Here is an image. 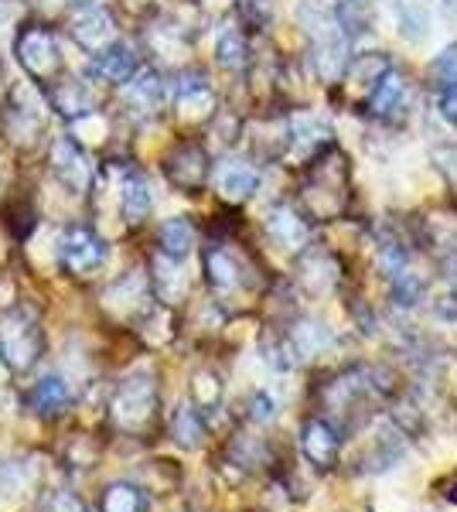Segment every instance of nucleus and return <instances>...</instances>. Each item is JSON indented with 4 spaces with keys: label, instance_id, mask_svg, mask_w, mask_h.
I'll use <instances>...</instances> for the list:
<instances>
[{
    "label": "nucleus",
    "instance_id": "37",
    "mask_svg": "<svg viewBox=\"0 0 457 512\" xmlns=\"http://www.w3.org/2000/svg\"><path fill=\"white\" fill-rule=\"evenodd\" d=\"M65 4H93V0H65Z\"/></svg>",
    "mask_w": 457,
    "mask_h": 512
},
{
    "label": "nucleus",
    "instance_id": "22",
    "mask_svg": "<svg viewBox=\"0 0 457 512\" xmlns=\"http://www.w3.org/2000/svg\"><path fill=\"white\" fill-rule=\"evenodd\" d=\"M72 400V386L65 383L62 376H41L35 383V390H31V403H35L38 414H58V410H65Z\"/></svg>",
    "mask_w": 457,
    "mask_h": 512
},
{
    "label": "nucleus",
    "instance_id": "28",
    "mask_svg": "<svg viewBox=\"0 0 457 512\" xmlns=\"http://www.w3.org/2000/svg\"><path fill=\"white\" fill-rule=\"evenodd\" d=\"M338 24L348 38H359L369 28V4L365 0H338Z\"/></svg>",
    "mask_w": 457,
    "mask_h": 512
},
{
    "label": "nucleus",
    "instance_id": "30",
    "mask_svg": "<svg viewBox=\"0 0 457 512\" xmlns=\"http://www.w3.org/2000/svg\"><path fill=\"white\" fill-rule=\"evenodd\" d=\"M191 396H195V403L202 410H212L222 403V383L215 373H195V379H191Z\"/></svg>",
    "mask_w": 457,
    "mask_h": 512
},
{
    "label": "nucleus",
    "instance_id": "5",
    "mask_svg": "<svg viewBox=\"0 0 457 512\" xmlns=\"http://www.w3.org/2000/svg\"><path fill=\"white\" fill-rule=\"evenodd\" d=\"M14 55H18L21 69L38 82H55L62 76V55H58L55 35L48 28H24L14 41Z\"/></svg>",
    "mask_w": 457,
    "mask_h": 512
},
{
    "label": "nucleus",
    "instance_id": "14",
    "mask_svg": "<svg viewBox=\"0 0 457 512\" xmlns=\"http://www.w3.org/2000/svg\"><path fill=\"white\" fill-rule=\"evenodd\" d=\"M72 38L79 41V48H86L89 55H96L116 41V24L103 7H93V11H86L76 24H72Z\"/></svg>",
    "mask_w": 457,
    "mask_h": 512
},
{
    "label": "nucleus",
    "instance_id": "16",
    "mask_svg": "<svg viewBox=\"0 0 457 512\" xmlns=\"http://www.w3.org/2000/svg\"><path fill=\"white\" fill-rule=\"evenodd\" d=\"M202 263H205V280H209V287H215L219 294H229L243 287V267H239V260L226 246H209Z\"/></svg>",
    "mask_w": 457,
    "mask_h": 512
},
{
    "label": "nucleus",
    "instance_id": "18",
    "mask_svg": "<svg viewBox=\"0 0 457 512\" xmlns=\"http://www.w3.org/2000/svg\"><path fill=\"white\" fill-rule=\"evenodd\" d=\"M123 96H127V103L137 113H157L164 106V82L154 69H144L127 82V93Z\"/></svg>",
    "mask_w": 457,
    "mask_h": 512
},
{
    "label": "nucleus",
    "instance_id": "1",
    "mask_svg": "<svg viewBox=\"0 0 457 512\" xmlns=\"http://www.w3.org/2000/svg\"><path fill=\"white\" fill-rule=\"evenodd\" d=\"M301 21L311 35V52H314V69L324 82H335L348 69V55H345V41L348 35L342 31L338 18H331L324 7L304 4L301 7Z\"/></svg>",
    "mask_w": 457,
    "mask_h": 512
},
{
    "label": "nucleus",
    "instance_id": "21",
    "mask_svg": "<svg viewBox=\"0 0 457 512\" xmlns=\"http://www.w3.org/2000/svg\"><path fill=\"white\" fill-rule=\"evenodd\" d=\"M120 209L127 222H144L147 212L154 209V192H151V181L144 175H130L123 181V195H120Z\"/></svg>",
    "mask_w": 457,
    "mask_h": 512
},
{
    "label": "nucleus",
    "instance_id": "2",
    "mask_svg": "<svg viewBox=\"0 0 457 512\" xmlns=\"http://www.w3.org/2000/svg\"><path fill=\"white\" fill-rule=\"evenodd\" d=\"M345 181H348V168L342 161V154L328 151L314 161V175L304 185V205L307 216H314L318 222L338 219L345 209Z\"/></svg>",
    "mask_w": 457,
    "mask_h": 512
},
{
    "label": "nucleus",
    "instance_id": "23",
    "mask_svg": "<svg viewBox=\"0 0 457 512\" xmlns=\"http://www.w3.org/2000/svg\"><path fill=\"white\" fill-rule=\"evenodd\" d=\"M55 106H58V113L69 117L72 123H79L82 117H93V99H89V93L79 82H69V79H58Z\"/></svg>",
    "mask_w": 457,
    "mask_h": 512
},
{
    "label": "nucleus",
    "instance_id": "31",
    "mask_svg": "<svg viewBox=\"0 0 457 512\" xmlns=\"http://www.w3.org/2000/svg\"><path fill=\"white\" fill-rule=\"evenodd\" d=\"M454 82H457V45L444 48L434 59V65H430V86L447 89V86H454Z\"/></svg>",
    "mask_w": 457,
    "mask_h": 512
},
{
    "label": "nucleus",
    "instance_id": "25",
    "mask_svg": "<svg viewBox=\"0 0 457 512\" xmlns=\"http://www.w3.org/2000/svg\"><path fill=\"white\" fill-rule=\"evenodd\" d=\"M215 55H219L222 69H229V72H239V69H246V65H249V45H246V38L239 35L236 28L222 31L219 45H215Z\"/></svg>",
    "mask_w": 457,
    "mask_h": 512
},
{
    "label": "nucleus",
    "instance_id": "15",
    "mask_svg": "<svg viewBox=\"0 0 457 512\" xmlns=\"http://www.w3.org/2000/svg\"><path fill=\"white\" fill-rule=\"evenodd\" d=\"M267 233H270L273 243L280 246V250L297 253L301 246H307V236H311V229H307V222L297 216L290 205H277V209L267 212Z\"/></svg>",
    "mask_w": 457,
    "mask_h": 512
},
{
    "label": "nucleus",
    "instance_id": "6",
    "mask_svg": "<svg viewBox=\"0 0 457 512\" xmlns=\"http://www.w3.org/2000/svg\"><path fill=\"white\" fill-rule=\"evenodd\" d=\"M58 263L69 270L72 277H89L106 263V243L99 239L93 229L72 226L69 233L58 243Z\"/></svg>",
    "mask_w": 457,
    "mask_h": 512
},
{
    "label": "nucleus",
    "instance_id": "35",
    "mask_svg": "<svg viewBox=\"0 0 457 512\" xmlns=\"http://www.w3.org/2000/svg\"><path fill=\"white\" fill-rule=\"evenodd\" d=\"M440 113H444L447 123H454L457 127V82L447 89H440Z\"/></svg>",
    "mask_w": 457,
    "mask_h": 512
},
{
    "label": "nucleus",
    "instance_id": "33",
    "mask_svg": "<svg viewBox=\"0 0 457 512\" xmlns=\"http://www.w3.org/2000/svg\"><path fill=\"white\" fill-rule=\"evenodd\" d=\"M38 512H89L86 509V502L79 499L76 492H52L45 502H41V509Z\"/></svg>",
    "mask_w": 457,
    "mask_h": 512
},
{
    "label": "nucleus",
    "instance_id": "12",
    "mask_svg": "<svg viewBox=\"0 0 457 512\" xmlns=\"http://www.w3.org/2000/svg\"><path fill=\"white\" fill-rule=\"evenodd\" d=\"M406 96H410V82H406L403 72L389 69L379 79V86L369 93V99H365V106H369V113L376 120H396L406 106Z\"/></svg>",
    "mask_w": 457,
    "mask_h": 512
},
{
    "label": "nucleus",
    "instance_id": "36",
    "mask_svg": "<svg viewBox=\"0 0 457 512\" xmlns=\"http://www.w3.org/2000/svg\"><path fill=\"white\" fill-rule=\"evenodd\" d=\"M451 287H454V291H457V263H454V267H451Z\"/></svg>",
    "mask_w": 457,
    "mask_h": 512
},
{
    "label": "nucleus",
    "instance_id": "29",
    "mask_svg": "<svg viewBox=\"0 0 457 512\" xmlns=\"http://www.w3.org/2000/svg\"><path fill=\"white\" fill-rule=\"evenodd\" d=\"M423 297V277L413 274V270H400V274H393V301L400 304V308H413V304H420Z\"/></svg>",
    "mask_w": 457,
    "mask_h": 512
},
{
    "label": "nucleus",
    "instance_id": "17",
    "mask_svg": "<svg viewBox=\"0 0 457 512\" xmlns=\"http://www.w3.org/2000/svg\"><path fill=\"white\" fill-rule=\"evenodd\" d=\"M301 284L311 294H328L338 284V260L324 250H311L301 256Z\"/></svg>",
    "mask_w": 457,
    "mask_h": 512
},
{
    "label": "nucleus",
    "instance_id": "4",
    "mask_svg": "<svg viewBox=\"0 0 457 512\" xmlns=\"http://www.w3.org/2000/svg\"><path fill=\"white\" fill-rule=\"evenodd\" d=\"M110 414H113V424L120 427V431H127V434L147 431V427H151V420H154V414H157L154 376L137 373V376L123 379V383L113 390Z\"/></svg>",
    "mask_w": 457,
    "mask_h": 512
},
{
    "label": "nucleus",
    "instance_id": "7",
    "mask_svg": "<svg viewBox=\"0 0 457 512\" xmlns=\"http://www.w3.org/2000/svg\"><path fill=\"white\" fill-rule=\"evenodd\" d=\"M52 171L58 185L69 188L72 195L89 192V185H93V161L86 158V151L79 147L76 137L62 134L52 140Z\"/></svg>",
    "mask_w": 457,
    "mask_h": 512
},
{
    "label": "nucleus",
    "instance_id": "19",
    "mask_svg": "<svg viewBox=\"0 0 457 512\" xmlns=\"http://www.w3.org/2000/svg\"><path fill=\"white\" fill-rule=\"evenodd\" d=\"M99 512H147V495L134 482H110L99 492Z\"/></svg>",
    "mask_w": 457,
    "mask_h": 512
},
{
    "label": "nucleus",
    "instance_id": "27",
    "mask_svg": "<svg viewBox=\"0 0 457 512\" xmlns=\"http://www.w3.org/2000/svg\"><path fill=\"white\" fill-rule=\"evenodd\" d=\"M171 431H174V441H178L181 448H198V444L205 441V420L198 410L178 407V414H174V420H171Z\"/></svg>",
    "mask_w": 457,
    "mask_h": 512
},
{
    "label": "nucleus",
    "instance_id": "10",
    "mask_svg": "<svg viewBox=\"0 0 457 512\" xmlns=\"http://www.w3.org/2000/svg\"><path fill=\"white\" fill-rule=\"evenodd\" d=\"M212 86L209 79H205V72L198 69H188L181 72L178 82H174V110L181 113L185 120H198L205 117V113H212Z\"/></svg>",
    "mask_w": 457,
    "mask_h": 512
},
{
    "label": "nucleus",
    "instance_id": "24",
    "mask_svg": "<svg viewBox=\"0 0 457 512\" xmlns=\"http://www.w3.org/2000/svg\"><path fill=\"white\" fill-rule=\"evenodd\" d=\"M328 345H331V335L318 321H301V325H294V332H290V352H297V355H318L321 349H328Z\"/></svg>",
    "mask_w": 457,
    "mask_h": 512
},
{
    "label": "nucleus",
    "instance_id": "20",
    "mask_svg": "<svg viewBox=\"0 0 457 512\" xmlns=\"http://www.w3.org/2000/svg\"><path fill=\"white\" fill-rule=\"evenodd\" d=\"M157 246L168 260L181 263L185 256L195 250V226L188 219H168L157 233Z\"/></svg>",
    "mask_w": 457,
    "mask_h": 512
},
{
    "label": "nucleus",
    "instance_id": "3",
    "mask_svg": "<svg viewBox=\"0 0 457 512\" xmlns=\"http://www.w3.org/2000/svg\"><path fill=\"white\" fill-rule=\"evenodd\" d=\"M0 359L11 373H28L41 359V328L28 308H11L0 321Z\"/></svg>",
    "mask_w": 457,
    "mask_h": 512
},
{
    "label": "nucleus",
    "instance_id": "26",
    "mask_svg": "<svg viewBox=\"0 0 457 512\" xmlns=\"http://www.w3.org/2000/svg\"><path fill=\"white\" fill-rule=\"evenodd\" d=\"M389 69H393V65H389L386 55H365V59L348 62L345 76H348V82H359V86H365V93H372Z\"/></svg>",
    "mask_w": 457,
    "mask_h": 512
},
{
    "label": "nucleus",
    "instance_id": "9",
    "mask_svg": "<svg viewBox=\"0 0 457 512\" xmlns=\"http://www.w3.org/2000/svg\"><path fill=\"white\" fill-rule=\"evenodd\" d=\"M301 451L314 468L328 472V468L338 461V451H342V434H338L328 420L314 417V420H307L304 431H301Z\"/></svg>",
    "mask_w": 457,
    "mask_h": 512
},
{
    "label": "nucleus",
    "instance_id": "34",
    "mask_svg": "<svg viewBox=\"0 0 457 512\" xmlns=\"http://www.w3.org/2000/svg\"><path fill=\"white\" fill-rule=\"evenodd\" d=\"M273 417H277V403H273L267 393L249 396V420H253V424H270Z\"/></svg>",
    "mask_w": 457,
    "mask_h": 512
},
{
    "label": "nucleus",
    "instance_id": "8",
    "mask_svg": "<svg viewBox=\"0 0 457 512\" xmlns=\"http://www.w3.org/2000/svg\"><path fill=\"white\" fill-rule=\"evenodd\" d=\"M164 171H168V181L174 188H181V192H198L212 175L209 151L198 144H181L168 158V164H164Z\"/></svg>",
    "mask_w": 457,
    "mask_h": 512
},
{
    "label": "nucleus",
    "instance_id": "32",
    "mask_svg": "<svg viewBox=\"0 0 457 512\" xmlns=\"http://www.w3.org/2000/svg\"><path fill=\"white\" fill-rule=\"evenodd\" d=\"M236 11L249 28H263L270 21V0H236Z\"/></svg>",
    "mask_w": 457,
    "mask_h": 512
},
{
    "label": "nucleus",
    "instance_id": "11",
    "mask_svg": "<svg viewBox=\"0 0 457 512\" xmlns=\"http://www.w3.org/2000/svg\"><path fill=\"white\" fill-rule=\"evenodd\" d=\"M89 76L99 79V82H110V86H120V82H130L137 76V55L130 45H123V41H113L110 48H103V52L93 55V62H89Z\"/></svg>",
    "mask_w": 457,
    "mask_h": 512
},
{
    "label": "nucleus",
    "instance_id": "13",
    "mask_svg": "<svg viewBox=\"0 0 457 512\" xmlns=\"http://www.w3.org/2000/svg\"><path fill=\"white\" fill-rule=\"evenodd\" d=\"M215 185H219V195L229 198V202H246L256 192V185H260V171L239 158L222 161L219 171H215Z\"/></svg>",
    "mask_w": 457,
    "mask_h": 512
}]
</instances>
